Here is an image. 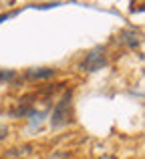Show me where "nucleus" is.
Instances as JSON below:
<instances>
[{
  "label": "nucleus",
  "mask_w": 145,
  "mask_h": 159,
  "mask_svg": "<svg viewBox=\"0 0 145 159\" xmlns=\"http://www.w3.org/2000/svg\"><path fill=\"white\" fill-rule=\"evenodd\" d=\"M55 73H57L55 69L43 66V69H28L26 70V77L32 79V81H39V79H51V77H55Z\"/></svg>",
  "instance_id": "20e7f679"
},
{
  "label": "nucleus",
  "mask_w": 145,
  "mask_h": 159,
  "mask_svg": "<svg viewBox=\"0 0 145 159\" xmlns=\"http://www.w3.org/2000/svg\"><path fill=\"white\" fill-rule=\"evenodd\" d=\"M6 137H8V127L6 125H0V141L6 139Z\"/></svg>",
  "instance_id": "39448f33"
},
{
  "label": "nucleus",
  "mask_w": 145,
  "mask_h": 159,
  "mask_svg": "<svg viewBox=\"0 0 145 159\" xmlns=\"http://www.w3.org/2000/svg\"><path fill=\"white\" fill-rule=\"evenodd\" d=\"M117 40L121 44H125V47H129V48H135V47H139V43H141V34L135 32V30H121Z\"/></svg>",
  "instance_id": "7ed1b4c3"
},
{
  "label": "nucleus",
  "mask_w": 145,
  "mask_h": 159,
  "mask_svg": "<svg viewBox=\"0 0 145 159\" xmlns=\"http://www.w3.org/2000/svg\"><path fill=\"white\" fill-rule=\"evenodd\" d=\"M73 97L71 93H65V97L57 103L55 113H52V127H63V125L73 121Z\"/></svg>",
  "instance_id": "f257e3e1"
},
{
  "label": "nucleus",
  "mask_w": 145,
  "mask_h": 159,
  "mask_svg": "<svg viewBox=\"0 0 145 159\" xmlns=\"http://www.w3.org/2000/svg\"><path fill=\"white\" fill-rule=\"evenodd\" d=\"M105 65H107V54H105V51H103L101 47H99V48H93V51L87 54L85 62H83V69L89 70V73H93V70L103 69Z\"/></svg>",
  "instance_id": "f03ea898"
}]
</instances>
